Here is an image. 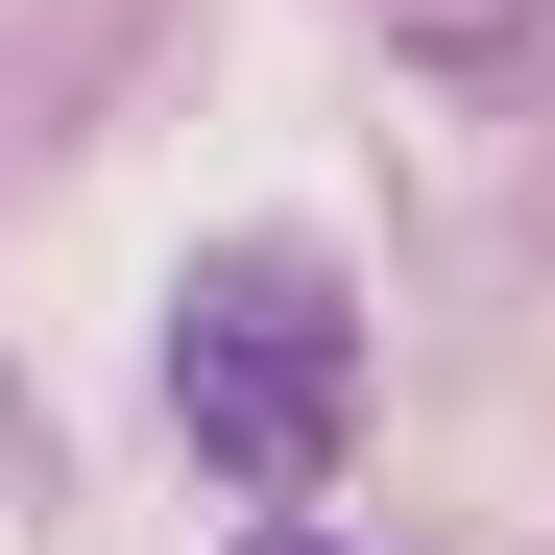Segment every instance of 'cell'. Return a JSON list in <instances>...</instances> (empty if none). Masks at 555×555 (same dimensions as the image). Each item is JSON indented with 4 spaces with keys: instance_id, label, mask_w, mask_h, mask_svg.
<instances>
[{
    "instance_id": "6da1fadb",
    "label": "cell",
    "mask_w": 555,
    "mask_h": 555,
    "mask_svg": "<svg viewBox=\"0 0 555 555\" xmlns=\"http://www.w3.org/2000/svg\"><path fill=\"white\" fill-rule=\"evenodd\" d=\"M169 435H194V483H242V507L338 483V435H362V291L314 242H194V291H169Z\"/></svg>"
},
{
    "instance_id": "7a4b0ae2",
    "label": "cell",
    "mask_w": 555,
    "mask_h": 555,
    "mask_svg": "<svg viewBox=\"0 0 555 555\" xmlns=\"http://www.w3.org/2000/svg\"><path fill=\"white\" fill-rule=\"evenodd\" d=\"M362 25H411V49H507L531 0H362Z\"/></svg>"
},
{
    "instance_id": "3957f363",
    "label": "cell",
    "mask_w": 555,
    "mask_h": 555,
    "mask_svg": "<svg viewBox=\"0 0 555 555\" xmlns=\"http://www.w3.org/2000/svg\"><path fill=\"white\" fill-rule=\"evenodd\" d=\"M242 555H362V531H291V507H266V531H242Z\"/></svg>"
}]
</instances>
